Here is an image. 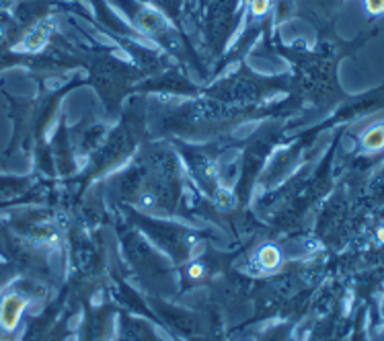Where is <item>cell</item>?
<instances>
[{
  "mask_svg": "<svg viewBox=\"0 0 384 341\" xmlns=\"http://www.w3.org/2000/svg\"><path fill=\"white\" fill-rule=\"evenodd\" d=\"M378 239L384 243V228H380V230H378Z\"/></svg>",
  "mask_w": 384,
  "mask_h": 341,
  "instance_id": "cell-7",
  "label": "cell"
},
{
  "mask_svg": "<svg viewBox=\"0 0 384 341\" xmlns=\"http://www.w3.org/2000/svg\"><path fill=\"white\" fill-rule=\"evenodd\" d=\"M267 6H269V0H253V13L255 15L267 13Z\"/></svg>",
  "mask_w": 384,
  "mask_h": 341,
  "instance_id": "cell-4",
  "label": "cell"
},
{
  "mask_svg": "<svg viewBox=\"0 0 384 341\" xmlns=\"http://www.w3.org/2000/svg\"><path fill=\"white\" fill-rule=\"evenodd\" d=\"M370 13H382L384 10V0H366Z\"/></svg>",
  "mask_w": 384,
  "mask_h": 341,
  "instance_id": "cell-5",
  "label": "cell"
},
{
  "mask_svg": "<svg viewBox=\"0 0 384 341\" xmlns=\"http://www.w3.org/2000/svg\"><path fill=\"white\" fill-rule=\"evenodd\" d=\"M199 273H201V268H199V265H193V268H191V275H193V278H197Z\"/></svg>",
  "mask_w": 384,
  "mask_h": 341,
  "instance_id": "cell-6",
  "label": "cell"
},
{
  "mask_svg": "<svg viewBox=\"0 0 384 341\" xmlns=\"http://www.w3.org/2000/svg\"><path fill=\"white\" fill-rule=\"evenodd\" d=\"M261 261H263L265 268H275L277 261H280V255H277V251L273 247H265L261 251Z\"/></svg>",
  "mask_w": 384,
  "mask_h": 341,
  "instance_id": "cell-3",
  "label": "cell"
},
{
  "mask_svg": "<svg viewBox=\"0 0 384 341\" xmlns=\"http://www.w3.org/2000/svg\"><path fill=\"white\" fill-rule=\"evenodd\" d=\"M364 144L370 150H378V148L384 146V125L378 127H372V130L364 136Z\"/></svg>",
  "mask_w": 384,
  "mask_h": 341,
  "instance_id": "cell-2",
  "label": "cell"
},
{
  "mask_svg": "<svg viewBox=\"0 0 384 341\" xmlns=\"http://www.w3.org/2000/svg\"><path fill=\"white\" fill-rule=\"evenodd\" d=\"M23 306H25V302L21 300L19 296H8L2 304V311H0V323L6 329H13L19 321V315L23 311Z\"/></svg>",
  "mask_w": 384,
  "mask_h": 341,
  "instance_id": "cell-1",
  "label": "cell"
}]
</instances>
